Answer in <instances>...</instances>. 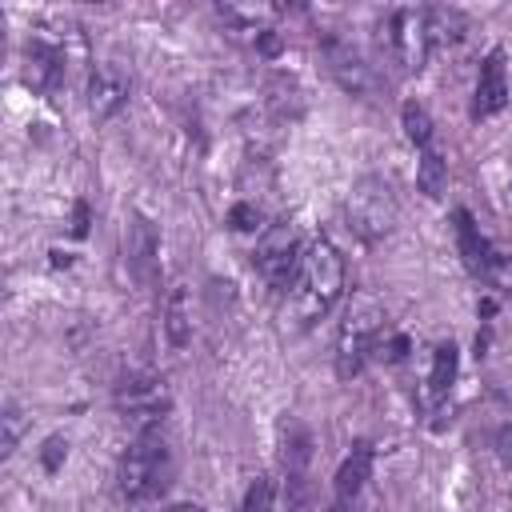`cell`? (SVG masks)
I'll return each instance as SVG.
<instances>
[{
	"label": "cell",
	"mask_w": 512,
	"mask_h": 512,
	"mask_svg": "<svg viewBox=\"0 0 512 512\" xmlns=\"http://www.w3.org/2000/svg\"><path fill=\"white\" fill-rule=\"evenodd\" d=\"M444 184H448V168H444V156L436 152V148H420V164H416V188L424 192V196H440L444 192Z\"/></svg>",
	"instance_id": "cell-18"
},
{
	"label": "cell",
	"mask_w": 512,
	"mask_h": 512,
	"mask_svg": "<svg viewBox=\"0 0 512 512\" xmlns=\"http://www.w3.org/2000/svg\"><path fill=\"white\" fill-rule=\"evenodd\" d=\"M272 504H276V480H272V476H256V480L244 488L240 512H272Z\"/></svg>",
	"instance_id": "cell-21"
},
{
	"label": "cell",
	"mask_w": 512,
	"mask_h": 512,
	"mask_svg": "<svg viewBox=\"0 0 512 512\" xmlns=\"http://www.w3.org/2000/svg\"><path fill=\"white\" fill-rule=\"evenodd\" d=\"M156 228H152V220L148 216H132V224H128V232H124V256H128V268L140 276V280H148L152 276V264H156Z\"/></svg>",
	"instance_id": "cell-14"
},
{
	"label": "cell",
	"mask_w": 512,
	"mask_h": 512,
	"mask_svg": "<svg viewBox=\"0 0 512 512\" xmlns=\"http://www.w3.org/2000/svg\"><path fill=\"white\" fill-rule=\"evenodd\" d=\"M456 364H460L456 344H452V340H448V344H436V352H432V372H428V396H432V404H440V400L452 392Z\"/></svg>",
	"instance_id": "cell-17"
},
{
	"label": "cell",
	"mask_w": 512,
	"mask_h": 512,
	"mask_svg": "<svg viewBox=\"0 0 512 512\" xmlns=\"http://www.w3.org/2000/svg\"><path fill=\"white\" fill-rule=\"evenodd\" d=\"M372 476V444L368 440H356L352 452L344 456V464L336 468V480H332V512H352L364 484Z\"/></svg>",
	"instance_id": "cell-12"
},
{
	"label": "cell",
	"mask_w": 512,
	"mask_h": 512,
	"mask_svg": "<svg viewBox=\"0 0 512 512\" xmlns=\"http://www.w3.org/2000/svg\"><path fill=\"white\" fill-rule=\"evenodd\" d=\"M260 208L256 204H236L232 212H228V224L236 228V232H260Z\"/></svg>",
	"instance_id": "cell-23"
},
{
	"label": "cell",
	"mask_w": 512,
	"mask_h": 512,
	"mask_svg": "<svg viewBox=\"0 0 512 512\" xmlns=\"http://www.w3.org/2000/svg\"><path fill=\"white\" fill-rule=\"evenodd\" d=\"M308 460H312V432L296 416H284L280 420V464H284V492L292 508H300L308 496Z\"/></svg>",
	"instance_id": "cell-8"
},
{
	"label": "cell",
	"mask_w": 512,
	"mask_h": 512,
	"mask_svg": "<svg viewBox=\"0 0 512 512\" xmlns=\"http://www.w3.org/2000/svg\"><path fill=\"white\" fill-rule=\"evenodd\" d=\"M164 332H168V344L172 348H184L192 340V316H188V296L180 284L168 288V300H164Z\"/></svg>",
	"instance_id": "cell-16"
},
{
	"label": "cell",
	"mask_w": 512,
	"mask_h": 512,
	"mask_svg": "<svg viewBox=\"0 0 512 512\" xmlns=\"http://www.w3.org/2000/svg\"><path fill=\"white\" fill-rule=\"evenodd\" d=\"M324 60H328V72L336 76V84L360 100H372L380 92V76L372 68V60L344 36H328L324 40Z\"/></svg>",
	"instance_id": "cell-7"
},
{
	"label": "cell",
	"mask_w": 512,
	"mask_h": 512,
	"mask_svg": "<svg viewBox=\"0 0 512 512\" xmlns=\"http://www.w3.org/2000/svg\"><path fill=\"white\" fill-rule=\"evenodd\" d=\"M396 192L384 176H360L344 196V220L360 240H384L396 228Z\"/></svg>",
	"instance_id": "cell-4"
},
{
	"label": "cell",
	"mask_w": 512,
	"mask_h": 512,
	"mask_svg": "<svg viewBox=\"0 0 512 512\" xmlns=\"http://www.w3.org/2000/svg\"><path fill=\"white\" fill-rule=\"evenodd\" d=\"M0 424H4V440H0V448H4V456H12L16 444H20V436H24V424H28V420H24V408H20L16 400H8Z\"/></svg>",
	"instance_id": "cell-22"
},
{
	"label": "cell",
	"mask_w": 512,
	"mask_h": 512,
	"mask_svg": "<svg viewBox=\"0 0 512 512\" xmlns=\"http://www.w3.org/2000/svg\"><path fill=\"white\" fill-rule=\"evenodd\" d=\"M64 456H68V440H64V436H48L44 448H40V464H44V472H56V468L64 464Z\"/></svg>",
	"instance_id": "cell-24"
},
{
	"label": "cell",
	"mask_w": 512,
	"mask_h": 512,
	"mask_svg": "<svg viewBox=\"0 0 512 512\" xmlns=\"http://www.w3.org/2000/svg\"><path fill=\"white\" fill-rule=\"evenodd\" d=\"M492 448H496V456H500V464H504V468L512 472V420L496 428V440H492Z\"/></svg>",
	"instance_id": "cell-25"
},
{
	"label": "cell",
	"mask_w": 512,
	"mask_h": 512,
	"mask_svg": "<svg viewBox=\"0 0 512 512\" xmlns=\"http://www.w3.org/2000/svg\"><path fill=\"white\" fill-rule=\"evenodd\" d=\"M384 48L400 72H420L428 60V8H392L384 16Z\"/></svg>",
	"instance_id": "cell-5"
},
{
	"label": "cell",
	"mask_w": 512,
	"mask_h": 512,
	"mask_svg": "<svg viewBox=\"0 0 512 512\" xmlns=\"http://www.w3.org/2000/svg\"><path fill=\"white\" fill-rule=\"evenodd\" d=\"M344 292V260L332 240L316 236L304 244L296 280L288 284V312L296 324H316Z\"/></svg>",
	"instance_id": "cell-1"
},
{
	"label": "cell",
	"mask_w": 512,
	"mask_h": 512,
	"mask_svg": "<svg viewBox=\"0 0 512 512\" xmlns=\"http://www.w3.org/2000/svg\"><path fill=\"white\" fill-rule=\"evenodd\" d=\"M452 220H456V248H460V256H464V268H468L472 276H480V280H492V276L500 272L496 248H492L488 236L476 228V220H472L468 208H456Z\"/></svg>",
	"instance_id": "cell-11"
},
{
	"label": "cell",
	"mask_w": 512,
	"mask_h": 512,
	"mask_svg": "<svg viewBox=\"0 0 512 512\" xmlns=\"http://www.w3.org/2000/svg\"><path fill=\"white\" fill-rule=\"evenodd\" d=\"M464 36V16L456 8H428V40H460Z\"/></svg>",
	"instance_id": "cell-20"
},
{
	"label": "cell",
	"mask_w": 512,
	"mask_h": 512,
	"mask_svg": "<svg viewBox=\"0 0 512 512\" xmlns=\"http://www.w3.org/2000/svg\"><path fill=\"white\" fill-rule=\"evenodd\" d=\"M384 340V308L372 296H356L336 328V372L356 376Z\"/></svg>",
	"instance_id": "cell-3"
},
{
	"label": "cell",
	"mask_w": 512,
	"mask_h": 512,
	"mask_svg": "<svg viewBox=\"0 0 512 512\" xmlns=\"http://www.w3.org/2000/svg\"><path fill=\"white\" fill-rule=\"evenodd\" d=\"M168 512H200L196 504H176V508H168Z\"/></svg>",
	"instance_id": "cell-27"
},
{
	"label": "cell",
	"mask_w": 512,
	"mask_h": 512,
	"mask_svg": "<svg viewBox=\"0 0 512 512\" xmlns=\"http://www.w3.org/2000/svg\"><path fill=\"white\" fill-rule=\"evenodd\" d=\"M132 80L120 64H96L88 76V112L92 120H112L124 104H128Z\"/></svg>",
	"instance_id": "cell-10"
},
{
	"label": "cell",
	"mask_w": 512,
	"mask_h": 512,
	"mask_svg": "<svg viewBox=\"0 0 512 512\" xmlns=\"http://www.w3.org/2000/svg\"><path fill=\"white\" fill-rule=\"evenodd\" d=\"M24 80L36 92L56 88V80H60V52L52 44H44V40H28L24 44Z\"/></svg>",
	"instance_id": "cell-15"
},
{
	"label": "cell",
	"mask_w": 512,
	"mask_h": 512,
	"mask_svg": "<svg viewBox=\"0 0 512 512\" xmlns=\"http://www.w3.org/2000/svg\"><path fill=\"white\" fill-rule=\"evenodd\" d=\"M504 104H508V56H504V48H492L476 72L472 120H488V116L504 112Z\"/></svg>",
	"instance_id": "cell-9"
},
{
	"label": "cell",
	"mask_w": 512,
	"mask_h": 512,
	"mask_svg": "<svg viewBox=\"0 0 512 512\" xmlns=\"http://www.w3.org/2000/svg\"><path fill=\"white\" fill-rule=\"evenodd\" d=\"M72 232H76V236H84V232H88V204H84V200L76 204V224H72Z\"/></svg>",
	"instance_id": "cell-26"
},
{
	"label": "cell",
	"mask_w": 512,
	"mask_h": 512,
	"mask_svg": "<svg viewBox=\"0 0 512 512\" xmlns=\"http://www.w3.org/2000/svg\"><path fill=\"white\" fill-rule=\"evenodd\" d=\"M400 124H404V136H408L416 148H432V116H428L424 104L408 100V104L400 108Z\"/></svg>",
	"instance_id": "cell-19"
},
{
	"label": "cell",
	"mask_w": 512,
	"mask_h": 512,
	"mask_svg": "<svg viewBox=\"0 0 512 512\" xmlns=\"http://www.w3.org/2000/svg\"><path fill=\"white\" fill-rule=\"evenodd\" d=\"M116 400L144 424H156V416L168 408V392H164V380L156 376H128L120 388H116Z\"/></svg>",
	"instance_id": "cell-13"
},
{
	"label": "cell",
	"mask_w": 512,
	"mask_h": 512,
	"mask_svg": "<svg viewBox=\"0 0 512 512\" xmlns=\"http://www.w3.org/2000/svg\"><path fill=\"white\" fill-rule=\"evenodd\" d=\"M300 256H304V240H300V232H296L292 224H272V228H264L260 240H256V252H252L260 276H264L272 288H288V284L296 280Z\"/></svg>",
	"instance_id": "cell-6"
},
{
	"label": "cell",
	"mask_w": 512,
	"mask_h": 512,
	"mask_svg": "<svg viewBox=\"0 0 512 512\" xmlns=\"http://www.w3.org/2000/svg\"><path fill=\"white\" fill-rule=\"evenodd\" d=\"M172 480V448L160 424H140L124 460H120V492L128 500H152L168 488Z\"/></svg>",
	"instance_id": "cell-2"
}]
</instances>
